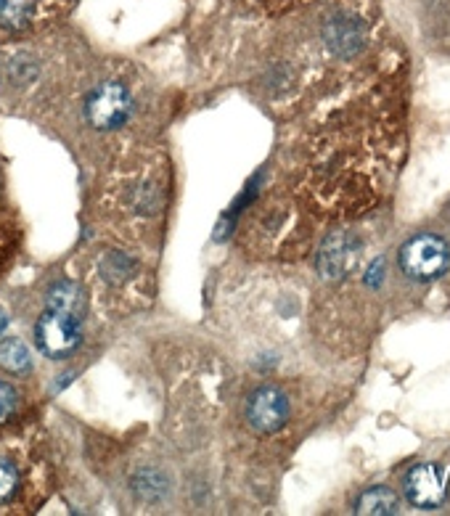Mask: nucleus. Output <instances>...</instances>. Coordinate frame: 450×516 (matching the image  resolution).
Listing matches in <instances>:
<instances>
[{
    "label": "nucleus",
    "mask_w": 450,
    "mask_h": 516,
    "mask_svg": "<svg viewBox=\"0 0 450 516\" xmlns=\"http://www.w3.org/2000/svg\"><path fill=\"white\" fill-rule=\"evenodd\" d=\"M448 262V244L440 236H432V233L416 236V239H411L400 249V265L416 281H432V278L443 276Z\"/></svg>",
    "instance_id": "f257e3e1"
},
{
    "label": "nucleus",
    "mask_w": 450,
    "mask_h": 516,
    "mask_svg": "<svg viewBox=\"0 0 450 516\" xmlns=\"http://www.w3.org/2000/svg\"><path fill=\"white\" fill-rule=\"evenodd\" d=\"M77 318L45 310L35 323V342L48 358H67L80 347V326Z\"/></svg>",
    "instance_id": "f03ea898"
},
{
    "label": "nucleus",
    "mask_w": 450,
    "mask_h": 516,
    "mask_svg": "<svg viewBox=\"0 0 450 516\" xmlns=\"http://www.w3.org/2000/svg\"><path fill=\"white\" fill-rule=\"evenodd\" d=\"M88 120L98 130L120 128L130 114V93L120 83L98 85L88 98Z\"/></svg>",
    "instance_id": "7ed1b4c3"
},
{
    "label": "nucleus",
    "mask_w": 450,
    "mask_h": 516,
    "mask_svg": "<svg viewBox=\"0 0 450 516\" xmlns=\"http://www.w3.org/2000/svg\"><path fill=\"white\" fill-rule=\"evenodd\" d=\"M360 260V241L350 233H331L318 252V273L323 278H345Z\"/></svg>",
    "instance_id": "20e7f679"
},
{
    "label": "nucleus",
    "mask_w": 450,
    "mask_h": 516,
    "mask_svg": "<svg viewBox=\"0 0 450 516\" xmlns=\"http://www.w3.org/2000/svg\"><path fill=\"white\" fill-rule=\"evenodd\" d=\"M249 424L263 434H273L284 427L289 419V400L281 389L260 387L249 400Z\"/></svg>",
    "instance_id": "39448f33"
},
{
    "label": "nucleus",
    "mask_w": 450,
    "mask_h": 516,
    "mask_svg": "<svg viewBox=\"0 0 450 516\" xmlns=\"http://www.w3.org/2000/svg\"><path fill=\"white\" fill-rule=\"evenodd\" d=\"M405 498L416 509H437L445 501V479L435 466H413L405 477Z\"/></svg>",
    "instance_id": "423d86ee"
},
{
    "label": "nucleus",
    "mask_w": 450,
    "mask_h": 516,
    "mask_svg": "<svg viewBox=\"0 0 450 516\" xmlns=\"http://www.w3.org/2000/svg\"><path fill=\"white\" fill-rule=\"evenodd\" d=\"M323 38H326L329 51H334L342 59H350L363 45V30L353 16H331L323 27Z\"/></svg>",
    "instance_id": "0eeeda50"
},
{
    "label": "nucleus",
    "mask_w": 450,
    "mask_h": 516,
    "mask_svg": "<svg viewBox=\"0 0 450 516\" xmlns=\"http://www.w3.org/2000/svg\"><path fill=\"white\" fill-rule=\"evenodd\" d=\"M48 310L61 315H69V318H77L85 313V297L83 289L77 284H69V281H61L48 292Z\"/></svg>",
    "instance_id": "6e6552de"
},
{
    "label": "nucleus",
    "mask_w": 450,
    "mask_h": 516,
    "mask_svg": "<svg viewBox=\"0 0 450 516\" xmlns=\"http://www.w3.org/2000/svg\"><path fill=\"white\" fill-rule=\"evenodd\" d=\"M360 516H387L398 514V495L392 493L390 487H371L358 498Z\"/></svg>",
    "instance_id": "1a4fd4ad"
},
{
    "label": "nucleus",
    "mask_w": 450,
    "mask_h": 516,
    "mask_svg": "<svg viewBox=\"0 0 450 516\" xmlns=\"http://www.w3.org/2000/svg\"><path fill=\"white\" fill-rule=\"evenodd\" d=\"M0 366L11 374H27L32 368V355L22 339H0Z\"/></svg>",
    "instance_id": "9d476101"
},
{
    "label": "nucleus",
    "mask_w": 450,
    "mask_h": 516,
    "mask_svg": "<svg viewBox=\"0 0 450 516\" xmlns=\"http://www.w3.org/2000/svg\"><path fill=\"white\" fill-rule=\"evenodd\" d=\"M35 14V0H0V27L22 30Z\"/></svg>",
    "instance_id": "9b49d317"
},
{
    "label": "nucleus",
    "mask_w": 450,
    "mask_h": 516,
    "mask_svg": "<svg viewBox=\"0 0 450 516\" xmlns=\"http://www.w3.org/2000/svg\"><path fill=\"white\" fill-rule=\"evenodd\" d=\"M133 493L138 495L141 501H159V498H165L167 495V479L159 472H151V469L138 472L133 477Z\"/></svg>",
    "instance_id": "f8f14e48"
},
{
    "label": "nucleus",
    "mask_w": 450,
    "mask_h": 516,
    "mask_svg": "<svg viewBox=\"0 0 450 516\" xmlns=\"http://www.w3.org/2000/svg\"><path fill=\"white\" fill-rule=\"evenodd\" d=\"M16 485H19V477H16V469L8 461L0 458V503H6L11 495L16 493Z\"/></svg>",
    "instance_id": "ddd939ff"
},
{
    "label": "nucleus",
    "mask_w": 450,
    "mask_h": 516,
    "mask_svg": "<svg viewBox=\"0 0 450 516\" xmlns=\"http://www.w3.org/2000/svg\"><path fill=\"white\" fill-rule=\"evenodd\" d=\"M16 400H19V397H16L14 387L6 382H0V424H6V421L14 416Z\"/></svg>",
    "instance_id": "4468645a"
},
{
    "label": "nucleus",
    "mask_w": 450,
    "mask_h": 516,
    "mask_svg": "<svg viewBox=\"0 0 450 516\" xmlns=\"http://www.w3.org/2000/svg\"><path fill=\"white\" fill-rule=\"evenodd\" d=\"M133 268V262L125 260V257L120 255H112L109 260L104 262V273L106 278H112V281H117V278H125V270Z\"/></svg>",
    "instance_id": "2eb2a0df"
},
{
    "label": "nucleus",
    "mask_w": 450,
    "mask_h": 516,
    "mask_svg": "<svg viewBox=\"0 0 450 516\" xmlns=\"http://www.w3.org/2000/svg\"><path fill=\"white\" fill-rule=\"evenodd\" d=\"M6 326H8V318H6V313L0 310V337H3V331H6Z\"/></svg>",
    "instance_id": "dca6fc26"
}]
</instances>
